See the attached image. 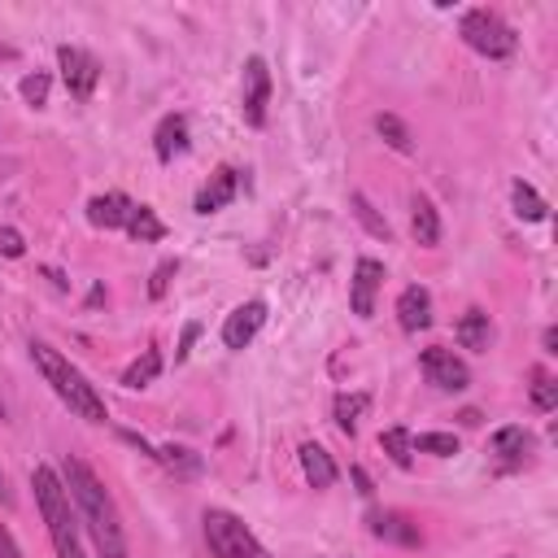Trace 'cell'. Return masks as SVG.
Instances as JSON below:
<instances>
[{
	"mask_svg": "<svg viewBox=\"0 0 558 558\" xmlns=\"http://www.w3.org/2000/svg\"><path fill=\"white\" fill-rule=\"evenodd\" d=\"M240 170L235 166H218L214 174H209V183L196 192V214H214V209H222V205H231L235 201V192H240Z\"/></svg>",
	"mask_w": 558,
	"mask_h": 558,
	"instance_id": "obj_11",
	"label": "cell"
},
{
	"mask_svg": "<svg viewBox=\"0 0 558 558\" xmlns=\"http://www.w3.org/2000/svg\"><path fill=\"white\" fill-rule=\"evenodd\" d=\"M453 336H458V344H462V349L484 353V349L493 344V323H488V314H484V310H466V314L458 318Z\"/></svg>",
	"mask_w": 558,
	"mask_h": 558,
	"instance_id": "obj_18",
	"label": "cell"
},
{
	"mask_svg": "<svg viewBox=\"0 0 558 558\" xmlns=\"http://www.w3.org/2000/svg\"><path fill=\"white\" fill-rule=\"evenodd\" d=\"M0 558H22V549H17V541L9 536V527L0 523Z\"/></svg>",
	"mask_w": 558,
	"mask_h": 558,
	"instance_id": "obj_34",
	"label": "cell"
},
{
	"mask_svg": "<svg viewBox=\"0 0 558 558\" xmlns=\"http://www.w3.org/2000/svg\"><path fill=\"white\" fill-rule=\"evenodd\" d=\"M153 148H157V161H174L179 153H187V118L183 113L161 118L157 135H153Z\"/></svg>",
	"mask_w": 558,
	"mask_h": 558,
	"instance_id": "obj_16",
	"label": "cell"
},
{
	"mask_svg": "<svg viewBox=\"0 0 558 558\" xmlns=\"http://www.w3.org/2000/svg\"><path fill=\"white\" fill-rule=\"evenodd\" d=\"M510 201H514V214H519V218H527V222H541V218H545V201H541V192H536L532 183L519 179V183L510 187Z\"/></svg>",
	"mask_w": 558,
	"mask_h": 558,
	"instance_id": "obj_23",
	"label": "cell"
},
{
	"mask_svg": "<svg viewBox=\"0 0 558 558\" xmlns=\"http://www.w3.org/2000/svg\"><path fill=\"white\" fill-rule=\"evenodd\" d=\"M157 375H161V353H157V349H144V353L122 371V384H126V388H148Z\"/></svg>",
	"mask_w": 558,
	"mask_h": 558,
	"instance_id": "obj_20",
	"label": "cell"
},
{
	"mask_svg": "<svg viewBox=\"0 0 558 558\" xmlns=\"http://www.w3.org/2000/svg\"><path fill=\"white\" fill-rule=\"evenodd\" d=\"M353 480H357V493H371V480H366V471H362V466H353Z\"/></svg>",
	"mask_w": 558,
	"mask_h": 558,
	"instance_id": "obj_35",
	"label": "cell"
},
{
	"mask_svg": "<svg viewBox=\"0 0 558 558\" xmlns=\"http://www.w3.org/2000/svg\"><path fill=\"white\" fill-rule=\"evenodd\" d=\"M0 423H9V397H4V384H0Z\"/></svg>",
	"mask_w": 558,
	"mask_h": 558,
	"instance_id": "obj_38",
	"label": "cell"
},
{
	"mask_svg": "<svg viewBox=\"0 0 558 558\" xmlns=\"http://www.w3.org/2000/svg\"><path fill=\"white\" fill-rule=\"evenodd\" d=\"M458 35H462V44H466L471 52H480V57H488V61L510 57L514 44H519V35L510 31V22H506L501 13H493V9H466L462 22H458Z\"/></svg>",
	"mask_w": 558,
	"mask_h": 558,
	"instance_id": "obj_5",
	"label": "cell"
},
{
	"mask_svg": "<svg viewBox=\"0 0 558 558\" xmlns=\"http://www.w3.org/2000/svg\"><path fill=\"white\" fill-rule=\"evenodd\" d=\"M0 506H13V493H9V480H4V471H0Z\"/></svg>",
	"mask_w": 558,
	"mask_h": 558,
	"instance_id": "obj_36",
	"label": "cell"
},
{
	"mask_svg": "<svg viewBox=\"0 0 558 558\" xmlns=\"http://www.w3.org/2000/svg\"><path fill=\"white\" fill-rule=\"evenodd\" d=\"M131 209H135L131 196H122V192H105V196H92V201H87V222L100 227V231H118V227H126Z\"/></svg>",
	"mask_w": 558,
	"mask_h": 558,
	"instance_id": "obj_12",
	"label": "cell"
},
{
	"mask_svg": "<svg viewBox=\"0 0 558 558\" xmlns=\"http://www.w3.org/2000/svg\"><path fill=\"white\" fill-rule=\"evenodd\" d=\"M532 405H536V410H554V405H558V384H554L545 371L532 375Z\"/></svg>",
	"mask_w": 558,
	"mask_h": 558,
	"instance_id": "obj_29",
	"label": "cell"
},
{
	"mask_svg": "<svg viewBox=\"0 0 558 558\" xmlns=\"http://www.w3.org/2000/svg\"><path fill=\"white\" fill-rule=\"evenodd\" d=\"M366 523H371V532H375L379 541H397V545H418V541H423V536H418V523L405 519V514H397V510H375Z\"/></svg>",
	"mask_w": 558,
	"mask_h": 558,
	"instance_id": "obj_15",
	"label": "cell"
},
{
	"mask_svg": "<svg viewBox=\"0 0 558 558\" xmlns=\"http://www.w3.org/2000/svg\"><path fill=\"white\" fill-rule=\"evenodd\" d=\"M31 488H35V506L48 523V536H52V549L57 558H87L83 541H78V510L61 484V475L52 466H35L31 471Z\"/></svg>",
	"mask_w": 558,
	"mask_h": 558,
	"instance_id": "obj_3",
	"label": "cell"
},
{
	"mask_svg": "<svg viewBox=\"0 0 558 558\" xmlns=\"http://www.w3.org/2000/svg\"><path fill=\"white\" fill-rule=\"evenodd\" d=\"M545 353H558V331H554V327L545 331Z\"/></svg>",
	"mask_w": 558,
	"mask_h": 558,
	"instance_id": "obj_37",
	"label": "cell"
},
{
	"mask_svg": "<svg viewBox=\"0 0 558 558\" xmlns=\"http://www.w3.org/2000/svg\"><path fill=\"white\" fill-rule=\"evenodd\" d=\"M375 126H379V135H384L397 153H410V148H414V144H410V126H405L397 113H379V118H375Z\"/></svg>",
	"mask_w": 558,
	"mask_h": 558,
	"instance_id": "obj_27",
	"label": "cell"
},
{
	"mask_svg": "<svg viewBox=\"0 0 558 558\" xmlns=\"http://www.w3.org/2000/svg\"><path fill=\"white\" fill-rule=\"evenodd\" d=\"M397 323H401V331H423L432 323V292L423 283L401 288V296H397Z\"/></svg>",
	"mask_w": 558,
	"mask_h": 558,
	"instance_id": "obj_13",
	"label": "cell"
},
{
	"mask_svg": "<svg viewBox=\"0 0 558 558\" xmlns=\"http://www.w3.org/2000/svg\"><path fill=\"white\" fill-rule=\"evenodd\" d=\"M31 357H35L39 375L48 379V388L61 397V405H65L74 418H83V423H105V418H109L105 397L96 392V384H87V375H83L65 353H57L48 340H31Z\"/></svg>",
	"mask_w": 558,
	"mask_h": 558,
	"instance_id": "obj_2",
	"label": "cell"
},
{
	"mask_svg": "<svg viewBox=\"0 0 558 558\" xmlns=\"http://www.w3.org/2000/svg\"><path fill=\"white\" fill-rule=\"evenodd\" d=\"M527 453H532V436L523 432V427H501L497 436H493V458H497V466L501 471H514V466H523L527 462Z\"/></svg>",
	"mask_w": 558,
	"mask_h": 558,
	"instance_id": "obj_14",
	"label": "cell"
},
{
	"mask_svg": "<svg viewBox=\"0 0 558 558\" xmlns=\"http://www.w3.org/2000/svg\"><path fill=\"white\" fill-rule=\"evenodd\" d=\"M57 65H61V78H65L70 96L87 100V96L96 92V83H100V65H96L92 52H83V48H74V44H61V48H57Z\"/></svg>",
	"mask_w": 558,
	"mask_h": 558,
	"instance_id": "obj_7",
	"label": "cell"
},
{
	"mask_svg": "<svg viewBox=\"0 0 558 558\" xmlns=\"http://www.w3.org/2000/svg\"><path fill=\"white\" fill-rule=\"evenodd\" d=\"M414 449L418 453H436V458H453L458 453V436L453 432H418Z\"/></svg>",
	"mask_w": 558,
	"mask_h": 558,
	"instance_id": "obj_26",
	"label": "cell"
},
{
	"mask_svg": "<svg viewBox=\"0 0 558 558\" xmlns=\"http://www.w3.org/2000/svg\"><path fill=\"white\" fill-rule=\"evenodd\" d=\"M170 275H174V262H161V266L153 270V283H148V292H153V296H161V292H166V279H170Z\"/></svg>",
	"mask_w": 558,
	"mask_h": 558,
	"instance_id": "obj_32",
	"label": "cell"
},
{
	"mask_svg": "<svg viewBox=\"0 0 558 558\" xmlns=\"http://www.w3.org/2000/svg\"><path fill=\"white\" fill-rule=\"evenodd\" d=\"M201 523H205V541H209L214 558H270L240 514H231L222 506H209Z\"/></svg>",
	"mask_w": 558,
	"mask_h": 558,
	"instance_id": "obj_4",
	"label": "cell"
},
{
	"mask_svg": "<svg viewBox=\"0 0 558 558\" xmlns=\"http://www.w3.org/2000/svg\"><path fill=\"white\" fill-rule=\"evenodd\" d=\"M196 336H201V323H187V327H183V340H179V349H174V357H179V362H183V357L192 353V344H196Z\"/></svg>",
	"mask_w": 558,
	"mask_h": 558,
	"instance_id": "obj_33",
	"label": "cell"
},
{
	"mask_svg": "<svg viewBox=\"0 0 558 558\" xmlns=\"http://www.w3.org/2000/svg\"><path fill=\"white\" fill-rule=\"evenodd\" d=\"M61 484L96 545L100 558H131V545H126V532H122V514L109 497V488L100 484V475L83 462V458H65L61 462Z\"/></svg>",
	"mask_w": 558,
	"mask_h": 558,
	"instance_id": "obj_1",
	"label": "cell"
},
{
	"mask_svg": "<svg viewBox=\"0 0 558 558\" xmlns=\"http://www.w3.org/2000/svg\"><path fill=\"white\" fill-rule=\"evenodd\" d=\"M262 323H266V301H244V305H235V310L227 314V323H222V344H227V349H244V344L262 331Z\"/></svg>",
	"mask_w": 558,
	"mask_h": 558,
	"instance_id": "obj_10",
	"label": "cell"
},
{
	"mask_svg": "<svg viewBox=\"0 0 558 558\" xmlns=\"http://www.w3.org/2000/svg\"><path fill=\"white\" fill-rule=\"evenodd\" d=\"M17 92H22V100H26V105H44V100H48V74H44V70L26 74Z\"/></svg>",
	"mask_w": 558,
	"mask_h": 558,
	"instance_id": "obj_30",
	"label": "cell"
},
{
	"mask_svg": "<svg viewBox=\"0 0 558 558\" xmlns=\"http://www.w3.org/2000/svg\"><path fill=\"white\" fill-rule=\"evenodd\" d=\"M418 366H423L427 384H436L440 392H462V388L471 384V371H466V362H462L453 349H445V344H432V349H423Z\"/></svg>",
	"mask_w": 558,
	"mask_h": 558,
	"instance_id": "obj_6",
	"label": "cell"
},
{
	"mask_svg": "<svg viewBox=\"0 0 558 558\" xmlns=\"http://www.w3.org/2000/svg\"><path fill=\"white\" fill-rule=\"evenodd\" d=\"M170 475H179V480H192L196 471H201V458L192 453V449H183V445H166V449H157L153 453Z\"/></svg>",
	"mask_w": 558,
	"mask_h": 558,
	"instance_id": "obj_21",
	"label": "cell"
},
{
	"mask_svg": "<svg viewBox=\"0 0 558 558\" xmlns=\"http://www.w3.org/2000/svg\"><path fill=\"white\" fill-rule=\"evenodd\" d=\"M266 100H270V70L262 57H248L244 61V92H240V113L248 126L266 122Z\"/></svg>",
	"mask_w": 558,
	"mask_h": 558,
	"instance_id": "obj_8",
	"label": "cell"
},
{
	"mask_svg": "<svg viewBox=\"0 0 558 558\" xmlns=\"http://www.w3.org/2000/svg\"><path fill=\"white\" fill-rule=\"evenodd\" d=\"M379 283H384V266H379L375 257H357V266H353V288H349V305H353L357 318H371V314H375V292H379Z\"/></svg>",
	"mask_w": 558,
	"mask_h": 558,
	"instance_id": "obj_9",
	"label": "cell"
},
{
	"mask_svg": "<svg viewBox=\"0 0 558 558\" xmlns=\"http://www.w3.org/2000/svg\"><path fill=\"white\" fill-rule=\"evenodd\" d=\"M122 231H126V235H135V240H161V235H166V227H161V218H157V214H153L148 205H135Z\"/></svg>",
	"mask_w": 558,
	"mask_h": 558,
	"instance_id": "obj_24",
	"label": "cell"
},
{
	"mask_svg": "<svg viewBox=\"0 0 558 558\" xmlns=\"http://www.w3.org/2000/svg\"><path fill=\"white\" fill-rule=\"evenodd\" d=\"M22 248H26L22 235H17L13 227H4V231H0V253H4V257H22Z\"/></svg>",
	"mask_w": 558,
	"mask_h": 558,
	"instance_id": "obj_31",
	"label": "cell"
},
{
	"mask_svg": "<svg viewBox=\"0 0 558 558\" xmlns=\"http://www.w3.org/2000/svg\"><path fill=\"white\" fill-rule=\"evenodd\" d=\"M410 231H414V240L423 248H436L440 244V214H436V205L427 196H414L410 201Z\"/></svg>",
	"mask_w": 558,
	"mask_h": 558,
	"instance_id": "obj_17",
	"label": "cell"
},
{
	"mask_svg": "<svg viewBox=\"0 0 558 558\" xmlns=\"http://www.w3.org/2000/svg\"><path fill=\"white\" fill-rule=\"evenodd\" d=\"M366 405H371L366 392H340V397H336V427L353 436V427H357V418L366 414Z\"/></svg>",
	"mask_w": 558,
	"mask_h": 558,
	"instance_id": "obj_22",
	"label": "cell"
},
{
	"mask_svg": "<svg viewBox=\"0 0 558 558\" xmlns=\"http://www.w3.org/2000/svg\"><path fill=\"white\" fill-rule=\"evenodd\" d=\"M301 471H305V480H310L314 488H331V484H336V462H331V453H327L323 445H314V440L301 445Z\"/></svg>",
	"mask_w": 558,
	"mask_h": 558,
	"instance_id": "obj_19",
	"label": "cell"
},
{
	"mask_svg": "<svg viewBox=\"0 0 558 558\" xmlns=\"http://www.w3.org/2000/svg\"><path fill=\"white\" fill-rule=\"evenodd\" d=\"M379 449H384L397 466H410V458H414V436H410L405 427H388V432L379 436Z\"/></svg>",
	"mask_w": 558,
	"mask_h": 558,
	"instance_id": "obj_25",
	"label": "cell"
},
{
	"mask_svg": "<svg viewBox=\"0 0 558 558\" xmlns=\"http://www.w3.org/2000/svg\"><path fill=\"white\" fill-rule=\"evenodd\" d=\"M353 214H357V222H362L371 235H379V240H388V235H392V227H388V222H384V218L371 209V201H366L362 192H353Z\"/></svg>",
	"mask_w": 558,
	"mask_h": 558,
	"instance_id": "obj_28",
	"label": "cell"
}]
</instances>
